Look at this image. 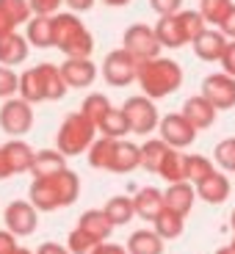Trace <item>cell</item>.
<instances>
[{
  "label": "cell",
  "mask_w": 235,
  "mask_h": 254,
  "mask_svg": "<svg viewBox=\"0 0 235 254\" xmlns=\"http://www.w3.org/2000/svg\"><path fill=\"white\" fill-rule=\"evenodd\" d=\"M78 196H80V177L72 169H64L53 177H33L31 188H28V202L39 213L70 207V204H75Z\"/></svg>",
  "instance_id": "obj_1"
},
{
  "label": "cell",
  "mask_w": 235,
  "mask_h": 254,
  "mask_svg": "<svg viewBox=\"0 0 235 254\" xmlns=\"http://www.w3.org/2000/svg\"><path fill=\"white\" fill-rule=\"evenodd\" d=\"M139 86L150 100H163L183 86V66L174 58H150L139 64Z\"/></svg>",
  "instance_id": "obj_2"
},
{
  "label": "cell",
  "mask_w": 235,
  "mask_h": 254,
  "mask_svg": "<svg viewBox=\"0 0 235 254\" xmlns=\"http://www.w3.org/2000/svg\"><path fill=\"white\" fill-rule=\"evenodd\" d=\"M53 47H58L67 58H91L94 36L75 11H58L53 14Z\"/></svg>",
  "instance_id": "obj_3"
},
{
  "label": "cell",
  "mask_w": 235,
  "mask_h": 254,
  "mask_svg": "<svg viewBox=\"0 0 235 254\" xmlns=\"http://www.w3.org/2000/svg\"><path fill=\"white\" fill-rule=\"evenodd\" d=\"M97 133H100V130H97L94 122H91L86 114L75 111V114H70L61 122V127H58L56 149H61L67 158L83 155V152H89V146L97 141Z\"/></svg>",
  "instance_id": "obj_4"
},
{
  "label": "cell",
  "mask_w": 235,
  "mask_h": 254,
  "mask_svg": "<svg viewBox=\"0 0 235 254\" xmlns=\"http://www.w3.org/2000/svg\"><path fill=\"white\" fill-rule=\"evenodd\" d=\"M122 111H125L127 122H130V133H136V135H150V133H155L158 125H160L155 100H150L147 94H136V97H130V100H125Z\"/></svg>",
  "instance_id": "obj_5"
},
{
  "label": "cell",
  "mask_w": 235,
  "mask_h": 254,
  "mask_svg": "<svg viewBox=\"0 0 235 254\" xmlns=\"http://www.w3.org/2000/svg\"><path fill=\"white\" fill-rule=\"evenodd\" d=\"M139 64L141 61H136L125 47L111 50L105 56V61H102V77H105L108 86H116V89L130 86L133 80H139Z\"/></svg>",
  "instance_id": "obj_6"
},
{
  "label": "cell",
  "mask_w": 235,
  "mask_h": 254,
  "mask_svg": "<svg viewBox=\"0 0 235 254\" xmlns=\"http://www.w3.org/2000/svg\"><path fill=\"white\" fill-rule=\"evenodd\" d=\"M0 127L11 138H22L33 127V105L25 102L22 97H8L0 105Z\"/></svg>",
  "instance_id": "obj_7"
},
{
  "label": "cell",
  "mask_w": 235,
  "mask_h": 254,
  "mask_svg": "<svg viewBox=\"0 0 235 254\" xmlns=\"http://www.w3.org/2000/svg\"><path fill=\"white\" fill-rule=\"evenodd\" d=\"M122 47H125L136 61H150V58H158L160 56V42H158V33L155 28L144 25V22H136L125 31L122 36Z\"/></svg>",
  "instance_id": "obj_8"
},
{
  "label": "cell",
  "mask_w": 235,
  "mask_h": 254,
  "mask_svg": "<svg viewBox=\"0 0 235 254\" xmlns=\"http://www.w3.org/2000/svg\"><path fill=\"white\" fill-rule=\"evenodd\" d=\"M158 133L172 149H185V146H191L194 141H197L199 130L191 125L183 114H166V116H160Z\"/></svg>",
  "instance_id": "obj_9"
},
{
  "label": "cell",
  "mask_w": 235,
  "mask_h": 254,
  "mask_svg": "<svg viewBox=\"0 0 235 254\" xmlns=\"http://www.w3.org/2000/svg\"><path fill=\"white\" fill-rule=\"evenodd\" d=\"M3 221H6L8 232H14L17 238H28V235H33V232H36V227H39V210L33 207L31 202L17 199V202H11L6 207Z\"/></svg>",
  "instance_id": "obj_10"
},
{
  "label": "cell",
  "mask_w": 235,
  "mask_h": 254,
  "mask_svg": "<svg viewBox=\"0 0 235 254\" xmlns=\"http://www.w3.org/2000/svg\"><path fill=\"white\" fill-rule=\"evenodd\" d=\"M202 94L208 97L219 111L235 108V77L227 72H213L202 80Z\"/></svg>",
  "instance_id": "obj_11"
},
{
  "label": "cell",
  "mask_w": 235,
  "mask_h": 254,
  "mask_svg": "<svg viewBox=\"0 0 235 254\" xmlns=\"http://www.w3.org/2000/svg\"><path fill=\"white\" fill-rule=\"evenodd\" d=\"M227 45H230V39L222 33V28H205V31L199 33L194 42H191V47H194V56H197L199 61H208V64L222 61Z\"/></svg>",
  "instance_id": "obj_12"
},
{
  "label": "cell",
  "mask_w": 235,
  "mask_h": 254,
  "mask_svg": "<svg viewBox=\"0 0 235 254\" xmlns=\"http://www.w3.org/2000/svg\"><path fill=\"white\" fill-rule=\"evenodd\" d=\"M180 114L197 127V130H208V127L216 125L219 108L205 94H194V97H188V100L183 102V111H180Z\"/></svg>",
  "instance_id": "obj_13"
},
{
  "label": "cell",
  "mask_w": 235,
  "mask_h": 254,
  "mask_svg": "<svg viewBox=\"0 0 235 254\" xmlns=\"http://www.w3.org/2000/svg\"><path fill=\"white\" fill-rule=\"evenodd\" d=\"M61 75L70 89H89L97 80V66L91 58H67L61 64Z\"/></svg>",
  "instance_id": "obj_14"
},
{
  "label": "cell",
  "mask_w": 235,
  "mask_h": 254,
  "mask_svg": "<svg viewBox=\"0 0 235 254\" xmlns=\"http://www.w3.org/2000/svg\"><path fill=\"white\" fill-rule=\"evenodd\" d=\"M33 14L28 0H0V36L14 33L17 25L28 22Z\"/></svg>",
  "instance_id": "obj_15"
},
{
  "label": "cell",
  "mask_w": 235,
  "mask_h": 254,
  "mask_svg": "<svg viewBox=\"0 0 235 254\" xmlns=\"http://www.w3.org/2000/svg\"><path fill=\"white\" fill-rule=\"evenodd\" d=\"M133 207H136V216L144 218V221H155L166 210V199H163V190L147 185V188L136 190L133 196Z\"/></svg>",
  "instance_id": "obj_16"
},
{
  "label": "cell",
  "mask_w": 235,
  "mask_h": 254,
  "mask_svg": "<svg viewBox=\"0 0 235 254\" xmlns=\"http://www.w3.org/2000/svg\"><path fill=\"white\" fill-rule=\"evenodd\" d=\"M227 172H222V169H216V172L210 174V177H205L202 183L197 185V196L202 199V202L208 204H222L230 199V190H233V185H230V177H224Z\"/></svg>",
  "instance_id": "obj_17"
},
{
  "label": "cell",
  "mask_w": 235,
  "mask_h": 254,
  "mask_svg": "<svg viewBox=\"0 0 235 254\" xmlns=\"http://www.w3.org/2000/svg\"><path fill=\"white\" fill-rule=\"evenodd\" d=\"M163 199H166V207L180 213V216H188L194 202H197V185L194 183H172L169 188L163 190Z\"/></svg>",
  "instance_id": "obj_18"
},
{
  "label": "cell",
  "mask_w": 235,
  "mask_h": 254,
  "mask_svg": "<svg viewBox=\"0 0 235 254\" xmlns=\"http://www.w3.org/2000/svg\"><path fill=\"white\" fill-rule=\"evenodd\" d=\"M3 152H6V160H8L11 174H25V172L33 169V158H36V152H33V146L28 144V141L11 138L8 144H3Z\"/></svg>",
  "instance_id": "obj_19"
},
{
  "label": "cell",
  "mask_w": 235,
  "mask_h": 254,
  "mask_svg": "<svg viewBox=\"0 0 235 254\" xmlns=\"http://www.w3.org/2000/svg\"><path fill=\"white\" fill-rule=\"evenodd\" d=\"M31 53V42L25 36H19L17 31L0 36V64L3 66H19Z\"/></svg>",
  "instance_id": "obj_20"
},
{
  "label": "cell",
  "mask_w": 235,
  "mask_h": 254,
  "mask_svg": "<svg viewBox=\"0 0 235 254\" xmlns=\"http://www.w3.org/2000/svg\"><path fill=\"white\" fill-rule=\"evenodd\" d=\"M155 33H158V42L169 50H177V47L188 45V39L183 33V25H180L177 14H166V17H158L155 22Z\"/></svg>",
  "instance_id": "obj_21"
},
{
  "label": "cell",
  "mask_w": 235,
  "mask_h": 254,
  "mask_svg": "<svg viewBox=\"0 0 235 254\" xmlns=\"http://www.w3.org/2000/svg\"><path fill=\"white\" fill-rule=\"evenodd\" d=\"M25 102L36 105V102H47V91H45V77H42V69L33 66V69H25L19 75V94Z\"/></svg>",
  "instance_id": "obj_22"
},
{
  "label": "cell",
  "mask_w": 235,
  "mask_h": 254,
  "mask_svg": "<svg viewBox=\"0 0 235 254\" xmlns=\"http://www.w3.org/2000/svg\"><path fill=\"white\" fill-rule=\"evenodd\" d=\"M141 166V146H136L133 141L119 138L114 152V163H111V172L114 174H130Z\"/></svg>",
  "instance_id": "obj_23"
},
{
  "label": "cell",
  "mask_w": 235,
  "mask_h": 254,
  "mask_svg": "<svg viewBox=\"0 0 235 254\" xmlns=\"http://www.w3.org/2000/svg\"><path fill=\"white\" fill-rule=\"evenodd\" d=\"M166 241L155 232V229H136L127 238V252L130 254H163Z\"/></svg>",
  "instance_id": "obj_24"
},
{
  "label": "cell",
  "mask_w": 235,
  "mask_h": 254,
  "mask_svg": "<svg viewBox=\"0 0 235 254\" xmlns=\"http://www.w3.org/2000/svg\"><path fill=\"white\" fill-rule=\"evenodd\" d=\"M67 169V155L61 149H39L36 158H33V177H53V174L64 172Z\"/></svg>",
  "instance_id": "obj_25"
},
{
  "label": "cell",
  "mask_w": 235,
  "mask_h": 254,
  "mask_svg": "<svg viewBox=\"0 0 235 254\" xmlns=\"http://www.w3.org/2000/svg\"><path fill=\"white\" fill-rule=\"evenodd\" d=\"M25 25H28L25 39L33 47H42V50L53 47V17H47V14H33Z\"/></svg>",
  "instance_id": "obj_26"
},
{
  "label": "cell",
  "mask_w": 235,
  "mask_h": 254,
  "mask_svg": "<svg viewBox=\"0 0 235 254\" xmlns=\"http://www.w3.org/2000/svg\"><path fill=\"white\" fill-rule=\"evenodd\" d=\"M169 152H172V146L166 144L160 135H158V138H147L144 144H141V169L158 174Z\"/></svg>",
  "instance_id": "obj_27"
},
{
  "label": "cell",
  "mask_w": 235,
  "mask_h": 254,
  "mask_svg": "<svg viewBox=\"0 0 235 254\" xmlns=\"http://www.w3.org/2000/svg\"><path fill=\"white\" fill-rule=\"evenodd\" d=\"M78 227L83 229V232H89V235H94L97 241H108L111 232H114V224H111V218L105 216V210H86L80 218H78Z\"/></svg>",
  "instance_id": "obj_28"
},
{
  "label": "cell",
  "mask_w": 235,
  "mask_h": 254,
  "mask_svg": "<svg viewBox=\"0 0 235 254\" xmlns=\"http://www.w3.org/2000/svg\"><path fill=\"white\" fill-rule=\"evenodd\" d=\"M119 138H108V135H100L94 144L89 146V166L91 169H102V172H111V163H114V152Z\"/></svg>",
  "instance_id": "obj_29"
},
{
  "label": "cell",
  "mask_w": 235,
  "mask_h": 254,
  "mask_svg": "<svg viewBox=\"0 0 235 254\" xmlns=\"http://www.w3.org/2000/svg\"><path fill=\"white\" fill-rule=\"evenodd\" d=\"M158 177H163L169 185L172 183H185V180H188V155H183L180 149H172V152L166 155Z\"/></svg>",
  "instance_id": "obj_30"
},
{
  "label": "cell",
  "mask_w": 235,
  "mask_h": 254,
  "mask_svg": "<svg viewBox=\"0 0 235 254\" xmlns=\"http://www.w3.org/2000/svg\"><path fill=\"white\" fill-rule=\"evenodd\" d=\"M39 69H42V77H45L47 102L64 100V97H67V91H70V86H67V80H64V75H61V66L45 61V64H39Z\"/></svg>",
  "instance_id": "obj_31"
},
{
  "label": "cell",
  "mask_w": 235,
  "mask_h": 254,
  "mask_svg": "<svg viewBox=\"0 0 235 254\" xmlns=\"http://www.w3.org/2000/svg\"><path fill=\"white\" fill-rule=\"evenodd\" d=\"M153 229L163 238V241H174V238H180L185 232V216H180V213H174V210L166 207L163 213L153 221Z\"/></svg>",
  "instance_id": "obj_32"
},
{
  "label": "cell",
  "mask_w": 235,
  "mask_h": 254,
  "mask_svg": "<svg viewBox=\"0 0 235 254\" xmlns=\"http://www.w3.org/2000/svg\"><path fill=\"white\" fill-rule=\"evenodd\" d=\"M102 210H105V216L111 218L114 227H122V224H127L136 216V207H133V199L130 196H111Z\"/></svg>",
  "instance_id": "obj_33"
},
{
  "label": "cell",
  "mask_w": 235,
  "mask_h": 254,
  "mask_svg": "<svg viewBox=\"0 0 235 254\" xmlns=\"http://www.w3.org/2000/svg\"><path fill=\"white\" fill-rule=\"evenodd\" d=\"M97 130H100L102 135H108V138H125V135L130 133V122H127V116L122 108H111L108 116L97 125Z\"/></svg>",
  "instance_id": "obj_34"
},
{
  "label": "cell",
  "mask_w": 235,
  "mask_h": 254,
  "mask_svg": "<svg viewBox=\"0 0 235 254\" xmlns=\"http://www.w3.org/2000/svg\"><path fill=\"white\" fill-rule=\"evenodd\" d=\"M233 0H199V11H202L205 22L213 28H219L224 22V17H227L230 11H233Z\"/></svg>",
  "instance_id": "obj_35"
},
{
  "label": "cell",
  "mask_w": 235,
  "mask_h": 254,
  "mask_svg": "<svg viewBox=\"0 0 235 254\" xmlns=\"http://www.w3.org/2000/svg\"><path fill=\"white\" fill-rule=\"evenodd\" d=\"M177 19H180V25H183V33H185V39H188V45L208 28V22H205V17H202L199 8H180Z\"/></svg>",
  "instance_id": "obj_36"
},
{
  "label": "cell",
  "mask_w": 235,
  "mask_h": 254,
  "mask_svg": "<svg viewBox=\"0 0 235 254\" xmlns=\"http://www.w3.org/2000/svg\"><path fill=\"white\" fill-rule=\"evenodd\" d=\"M111 108H114V105H111L108 97L100 94V91H94V94H89L86 100H83L80 114H86L91 122H94V125H100V122L105 119V116H108V111H111Z\"/></svg>",
  "instance_id": "obj_37"
},
{
  "label": "cell",
  "mask_w": 235,
  "mask_h": 254,
  "mask_svg": "<svg viewBox=\"0 0 235 254\" xmlns=\"http://www.w3.org/2000/svg\"><path fill=\"white\" fill-rule=\"evenodd\" d=\"M100 246H102V241H97L89 232H83L80 227H75L70 232V238H67V249H70L72 254H94Z\"/></svg>",
  "instance_id": "obj_38"
},
{
  "label": "cell",
  "mask_w": 235,
  "mask_h": 254,
  "mask_svg": "<svg viewBox=\"0 0 235 254\" xmlns=\"http://www.w3.org/2000/svg\"><path fill=\"white\" fill-rule=\"evenodd\" d=\"M213 172H216V160L205 158V155H188V183L199 185Z\"/></svg>",
  "instance_id": "obj_39"
},
{
  "label": "cell",
  "mask_w": 235,
  "mask_h": 254,
  "mask_svg": "<svg viewBox=\"0 0 235 254\" xmlns=\"http://www.w3.org/2000/svg\"><path fill=\"white\" fill-rule=\"evenodd\" d=\"M213 160L222 172H235V138H224L213 149Z\"/></svg>",
  "instance_id": "obj_40"
},
{
  "label": "cell",
  "mask_w": 235,
  "mask_h": 254,
  "mask_svg": "<svg viewBox=\"0 0 235 254\" xmlns=\"http://www.w3.org/2000/svg\"><path fill=\"white\" fill-rule=\"evenodd\" d=\"M14 94H19V75L11 66L0 64V100H8Z\"/></svg>",
  "instance_id": "obj_41"
},
{
  "label": "cell",
  "mask_w": 235,
  "mask_h": 254,
  "mask_svg": "<svg viewBox=\"0 0 235 254\" xmlns=\"http://www.w3.org/2000/svg\"><path fill=\"white\" fill-rule=\"evenodd\" d=\"M150 6H153V11L158 17H166V14H177L183 0H150Z\"/></svg>",
  "instance_id": "obj_42"
},
{
  "label": "cell",
  "mask_w": 235,
  "mask_h": 254,
  "mask_svg": "<svg viewBox=\"0 0 235 254\" xmlns=\"http://www.w3.org/2000/svg\"><path fill=\"white\" fill-rule=\"evenodd\" d=\"M33 8V14H47V17H53V14H58V6H61L64 0H28Z\"/></svg>",
  "instance_id": "obj_43"
},
{
  "label": "cell",
  "mask_w": 235,
  "mask_h": 254,
  "mask_svg": "<svg viewBox=\"0 0 235 254\" xmlns=\"http://www.w3.org/2000/svg\"><path fill=\"white\" fill-rule=\"evenodd\" d=\"M219 64H222V72H227V75L235 77V39H230V45H227V50H224V56Z\"/></svg>",
  "instance_id": "obj_44"
},
{
  "label": "cell",
  "mask_w": 235,
  "mask_h": 254,
  "mask_svg": "<svg viewBox=\"0 0 235 254\" xmlns=\"http://www.w3.org/2000/svg\"><path fill=\"white\" fill-rule=\"evenodd\" d=\"M17 249V235L8 229H0V254H14Z\"/></svg>",
  "instance_id": "obj_45"
},
{
  "label": "cell",
  "mask_w": 235,
  "mask_h": 254,
  "mask_svg": "<svg viewBox=\"0 0 235 254\" xmlns=\"http://www.w3.org/2000/svg\"><path fill=\"white\" fill-rule=\"evenodd\" d=\"M36 254H72L67 246H61V243H53V241H47V243H42V246L36 249Z\"/></svg>",
  "instance_id": "obj_46"
},
{
  "label": "cell",
  "mask_w": 235,
  "mask_h": 254,
  "mask_svg": "<svg viewBox=\"0 0 235 254\" xmlns=\"http://www.w3.org/2000/svg\"><path fill=\"white\" fill-rule=\"evenodd\" d=\"M219 28H222V33H224L227 39H235V6H233V11L224 17V22H222Z\"/></svg>",
  "instance_id": "obj_47"
},
{
  "label": "cell",
  "mask_w": 235,
  "mask_h": 254,
  "mask_svg": "<svg viewBox=\"0 0 235 254\" xmlns=\"http://www.w3.org/2000/svg\"><path fill=\"white\" fill-rule=\"evenodd\" d=\"M64 3H67V6H70L72 11L78 14V11H89V8L94 6L97 0H64Z\"/></svg>",
  "instance_id": "obj_48"
},
{
  "label": "cell",
  "mask_w": 235,
  "mask_h": 254,
  "mask_svg": "<svg viewBox=\"0 0 235 254\" xmlns=\"http://www.w3.org/2000/svg\"><path fill=\"white\" fill-rule=\"evenodd\" d=\"M94 254H130V252H127V246H116V243H102V246L97 249Z\"/></svg>",
  "instance_id": "obj_49"
},
{
  "label": "cell",
  "mask_w": 235,
  "mask_h": 254,
  "mask_svg": "<svg viewBox=\"0 0 235 254\" xmlns=\"http://www.w3.org/2000/svg\"><path fill=\"white\" fill-rule=\"evenodd\" d=\"M11 177V169H8V160H6V152H3V146H0V180Z\"/></svg>",
  "instance_id": "obj_50"
},
{
  "label": "cell",
  "mask_w": 235,
  "mask_h": 254,
  "mask_svg": "<svg viewBox=\"0 0 235 254\" xmlns=\"http://www.w3.org/2000/svg\"><path fill=\"white\" fill-rule=\"evenodd\" d=\"M105 6H111V8H122V6H127L130 0H102Z\"/></svg>",
  "instance_id": "obj_51"
},
{
  "label": "cell",
  "mask_w": 235,
  "mask_h": 254,
  "mask_svg": "<svg viewBox=\"0 0 235 254\" xmlns=\"http://www.w3.org/2000/svg\"><path fill=\"white\" fill-rule=\"evenodd\" d=\"M216 254H235V246H233V243H230V246H222Z\"/></svg>",
  "instance_id": "obj_52"
},
{
  "label": "cell",
  "mask_w": 235,
  "mask_h": 254,
  "mask_svg": "<svg viewBox=\"0 0 235 254\" xmlns=\"http://www.w3.org/2000/svg\"><path fill=\"white\" fill-rule=\"evenodd\" d=\"M14 254H33V252H28V249H22V246H19V249H17V252H14Z\"/></svg>",
  "instance_id": "obj_53"
},
{
  "label": "cell",
  "mask_w": 235,
  "mask_h": 254,
  "mask_svg": "<svg viewBox=\"0 0 235 254\" xmlns=\"http://www.w3.org/2000/svg\"><path fill=\"white\" fill-rule=\"evenodd\" d=\"M230 224H233V232H235V210H233V216H230Z\"/></svg>",
  "instance_id": "obj_54"
},
{
  "label": "cell",
  "mask_w": 235,
  "mask_h": 254,
  "mask_svg": "<svg viewBox=\"0 0 235 254\" xmlns=\"http://www.w3.org/2000/svg\"><path fill=\"white\" fill-rule=\"evenodd\" d=\"M233 246H235V235H233Z\"/></svg>",
  "instance_id": "obj_55"
}]
</instances>
